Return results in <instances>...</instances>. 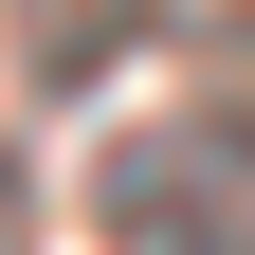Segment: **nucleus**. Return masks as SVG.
I'll use <instances>...</instances> for the list:
<instances>
[{
    "label": "nucleus",
    "instance_id": "nucleus-1",
    "mask_svg": "<svg viewBox=\"0 0 255 255\" xmlns=\"http://www.w3.org/2000/svg\"><path fill=\"white\" fill-rule=\"evenodd\" d=\"M91 219L110 255H255V128H128Z\"/></svg>",
    "mask_w": 255,
    "mask_h": 255
},
{
    "label": "nucleus",
    "instance_id": "nucleus-2",
    "mask_svg": "<svg viewBox=\"0 0 255 255\" xmlns=\"http://www.w3.org/2000/svg\"><path fill=\"white\" fill-rule=\"evenodd\" d=\"M0 237H18V182H0Z\"/></svg>",
    "mask_w": 255,
    "mask_h": 255
}]
</instances>
